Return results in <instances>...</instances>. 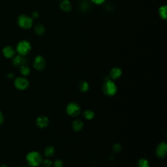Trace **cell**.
Returning a JSON list of instances; mask_svg holds the SVG:
<instances>
[{"label":"cell","instance_id":"obj_1","mask_svg":"<svg viewBox=\"0 0 167 167\" xmlns=\"http://www.w3.org/2000/svg\"><path fill=\"white\" fill-rule=\"evenodd\" d=\"M26 159L28 166L31 167L40 166L41 165H42L44 159L41 153L37 151L29 152L26 155Z\"/></svg>","mask_w":167,"mask_h":167},{"label":"cell","instance_id":"obj_2","mask_svg":"<svg viewBox=\"0 0 167 167\" xmlns=\"http://www.w3.org/2000/svg\"><path fill=\"white\" fill-rule=\"evenodd\" d=\"M102 91L105 95L113 97L116 95L118 92V86L109 77L104 81L102 87Z\"/></svg>","mask_w":167,"mask_h":167},{"label":"cell","instance_id":"obj_3","mask_svg":"<svg viewBox=\"0 0 167 167\" xmlns=\"http://www.w3.org/2000/svg\"><path fill=\"white\" fill-rule=\"evenodd\" d=\"M67 114L72 118H77L81 114V107L75 102L69 103L66 106Z\"/></svg>","mask_w":167,"mask_h":167},{"label":"cell","instance_id":"obj_4","mask_svg":"<svg viewBox=\"0 0 167 167\" xmlns=\"http://www.w3.org/2000/svg\"><path fill=\"white\" fill-rule=\"evenodd\" d=\"M31 49V46L30 43L27 41H22L18 43L17 45V52H18L19 55L26 56L30 52Z\"/></svg>","mask_w":167,"mask_h":167},{"label":"cell","instance_id":"obj_5","mask_svg":"<svg viewBox=\"0 0 167 167\" xmlns=\"http://www.w3.org/2000/svg\"><path fill=\"white\" fill-rule=\"evenodd\" d=\"M18 22L21 28L24 29H29L33 25V20L28 16L21 15L18 18Z\"/></svg>","mask_w":167,"mask_h":167},{"label":"cell","instance_id":"obj_6","mask_svg":"<svg viewBox=\"0 0 167 167\" xmlns=\"http://www.w3.org/2000/svg\"><path fill=\"white\" fill-rule=\"evenodd\" d=\"M46 60L42 56H37L35 57L33 62V67L37 71H43L46 67Z\"/></svg>","mask_w":167,"mask_h":167},{"label":"cell","instance_id":"obj_7","mask_svg":"<svg viewBox=\"0 0 167 167\" xmlns=\"http://www.w3.org/2000/svg\"><path fill=\"white\" fill-rule=\"evenodd\" d=\"M30 83L28 80L24 77H18L15 81L16 88L19 90H25L29 87Z\"/></svg>","mask_w":167,"mask_h":167},{"label":"cell","instance_id":"obj_8","mask_svg":"<svg viewBox=\"0 0 167 167\" xmlns=\"http://www.w3.org/2000/svg\"><path fill=\"white\" fill-rule=\"evenodd\" d=\"M167 144L165 142H160L157 146L155 150V154L159 159H164L166 155Z\"/></svg>","mask_w":167,"mask_h":167},{"label":"cell","instance_id":"obj_9","mask_svg":"<svg viewBox=\"0 0 167 167\" xmlns=\"http://www.w3.org/2000/svg\"><path fill=\"white\" fill-rule=\"evenodd\" d=\"M49 123V119L46 116H40L36 119V125L40 129H44L47 128Z\"/></svg>","mask_w":167,"mask_h":167},{"label":"cell","instance_id":"obj_10","mask_svg":"<svg viewBox=\"0 0 167 167\" xmlns=\"http://www.w3.org/2000/svg\"><path fill=\"white\" fill-rule=\"evenodd\" d=\"M122 75V70L118 67L112 68L110 71L109 78L111 80H117Z\"/></svg>","mask_w":167,"mask_h":167},{"label":"cell","instance_id":"obj_11","mask_svg":"<svg viewBox=\"0 0 167 167\" xmlns=\"http://www.w3.org/2000/svg\"><path fill=\"white\" fill-rule=\"evenodd\" d=\"M72 129L76 132L81 131L84 128V122L80 119H76L72 122Z\"/></svg>","mask_w":167,"mask_h":167},{"label":"cell","instance_id":"obj_12","mask_svg":"<svg viewBox=\"0 0 167 167\" xmlns=\"http://www.w3.org/2000/svg\"><path fill=\"white\" fill-rule=\"evenodd\" d=\"M12 62H13V64L16 67H22L26 65V59L25 58H24L23 56L18 55L16 56H15L14 58H13Z\"/></svg>","mask_w":167,"mask_h":167},{"label":"cell","instance_id":"obj_13","mask_svg":"<svg viewBox=\"0 0 167 167\" xmlns=\"http://www.w3.org/2000/svg\"><path fill=\"white\" fill-rule=\"evenodd\" d=\"M59 6L61 9L65 12H69L72 9V5L69 0H63Z\"/></svg>","mask_w":167,"mask_h":167},{"label":"cell","instance_id":"obj_14","mask_svg":"<svg viewBox=\"0 0 167 167\" xmlns=\"http://www.w3.org/2000/svg\"><path fill=\"white\" fill-rule=\"evenodd\" d=\"M3 53L6 58H11L14 57L15 54V50L12 47H11V46H6L5 48H4L3 50Z\"/></svg>","mask_w":167,"mask_h":167},{"label":"cell","instance_id":"obj_15","mask_svg":"<svg viewBox=\"0 0 167 167\" xmlns=\"http://www.w3.org/2000/svg\"><path fill=\"white\" fill-rule=\"evenodd\" d=\"M78 88L82 93L88 92L90 90V84L87 81H82L78 84Z\"/></svg>","mask_w":167,"mask_h":167},{"label":"cell","instance_id":"obj_16","mask_svg":"<svg viewBox=\"0 0 167 167\" xmlns=\"http://www.w3.org/2000/svg\"><path fill=\"white\" fill-rule=\"evenodd\" d=\"M54 153H55V148L54 146H49L44 149V157H51L54 155Z\"/></svg>","mask_w":167,"mask_h":167},{"label":"cell","instance_id":"obj_17","mask_svg":"<svg viewBox=\"0 0 167 167\" xmlns=\"http://www.w3.org/2000/svg\"><path fill=\"white\" fill-rule=\"evenodd\" d=\"M95 116V112L91 110L90 109L86 110L83 112V117L86 120H91L93 119H94Z\"/></svg>","mask_w":167,"mask_h":167},{"label":"cell","instance_id":"obj_18","mask_svg":"<svg viewBox=\"0 0 167 167\" xmlns=\"http://www.w3.org/2000/svg\"><path fill=\"white\" fill-rule=\"evenodd\" d=\"M138 167H150V162L146 158H141L138 160L137 163Z\"/></svg>","mask_w":167,"mask_h":167},{"label":"cell","instance_id":"obj_19","mask_svg":"<svg viewBox=\"0 0 167 167\" xmlns=\"http://www.w3.org/2000/svg\"><path fill=\"white\" fill-rule=\"evenodd\" d=\"M35 31L38 35H43L45 32V28L43 25L41 24H38L35 26Z\"/></svg>","mask_w":167,"mask_h":167},{"label":"cell","instance_id":"obj_20","mask_svg":"<svg viewBox=\"0 0 167 167\" xmlns=\"http://www.w3.org/2000/svg\"><path fill=\"white\" fill-rule=\"evenodd\" d=\"M166 10H167V7L166 5L161 6L159 9V14L160 15V17L163 20L166 19Z\"/></svg>","mask_w":167,"mask_h":167},{"label":"cell","instance_id":"obj_21","mask_svg":"<svg viewBox=\"0 0 167 167\" xmlns=\"http://www.w3.org/2000/svg\"><path fill=\"white\" fill-rule=\"evenodd\" d=\"M21 74L23 76L27 77V76H28L30 75V68L28 67V66H26L25 65H23V66L21 67Z\"/></svg>","mask_w":167,"mask_h":167},{"label":"cell","instance_id":"obj_22","mask_svg":"<svg viewBox=\"0 0 167 167\" xmlns=\"http://www.w3.org/2000/svg\"><path fill=\"white\" fill-rule=\"evenodd\" d=\"M112 150L114 153H118L122 150V146L119 143H116L113 145Z\"/></svg>","mask_w":167,"mask_h":167},{"label":"cell","instance_id":"obj_23","mask_svg":"<svg viewBox=\"0 0 167 167\" xmlns=\"http://www.w3.org/2000/svg\"><path fill=\"white\" fill-rule=\"evenodd\" d=\"M52 165L54 167H63V162L61 159H56Z\"/></svg>","mask_w":167,"mask_h":167},{"label":"cell","instance_id":"obj_24","mask_svg":"<svg viewBox=\"0 0 167 167\" xmlns=\"http://www.w3.org/2000/svg\"><path fill=\"white\" fill-rule=\"evenodd\" d=\"M42 164H43V166H44L50 167L52 165L53 162L51 161L50 159H43V161Z\"/></svg>","mask_w":167,"mask_h":167},{"label":"cell","instance_id":"obj_25","mask_svg":"<svg viewBox=\"0 0 167 167\" xmlns=\"http://www.w3.org/2000/svg\"><path fill=\"white\" fill-rule=\"evenodd\" d=\"M91 1L97 5H101L103 4L106 0H91Z\"/></svg>","mask_w":167,"mask_h":167},{"label":"cell","instance_id":"obj_26","mask_svg":"<svg viewBox=\"0 0 167 167\" xmlns=\"http://www.w3.org/2000/svg\"><path fill=\"white\" fill-rule=\"evenodd\" d=\"M3 120H4V117H3V114L0 112V125H2L3 123Z\"/></svg>","mask_w":167,"mask_h":167},{"label":"cell","instance_id":"obj_27","mask_svg":"<svg viewBox=\"0 0 167 167\" xmlns=\"http://www.w3.org/2000/svg\"><path fill=\"white\" fill-rule=\"evenodd\" d=\"M33 18H38L39 17V14L37 12H35L33 13Z\"/></svg>","mask_w":167,"mask_h":167},{"label":"cell","instance_id":"obj_28","mask_svg":"<svg viewBox=\"0 0 167 167\" xmlns=\"http://www.w3.org/2000/svg\"><path fill=\"white\" fill-rule=\"evenodd\" d=\"M13 77H14V75H12V74H9L8 76L9 78H12Z\"/></svg>","mask_w":167,"mask_h":167},{"label":"cell","instance_id":"obj_29","mask_svg":"<svg viewBox=\"0 0 167 167\" xmlns=\"http://www.w3.org/2000/svg\"><path fill=\"white\" fill-rule=\"evenodd\" d=\"M0 167H7L6 165H2V166H0Z\"/></svg>","mask_w":167,"mask_h":167},{"label":"cell","instance_id":"obj_30","mask_svg":"<svg viewBox=\"0 0 167 167\" xmlns=\"http://www.w3.org/2000/svg\"><path fill=\"white\" fill-rule=\"evenodd\" d=\"M41 167H46V166H41Z\"/></svg>","mask_w":167,"mask_h":167},{"label":"cell","instance_id":"obj_31","mask_svg":"<svg viewBox=\"0 0 167 167\" xmlns=\"http://www.w3.org/2000/svg\"><path fill=\"white\" fill-rule=\"evenodd\" d=\"M24 167H31V166H24Z\"/></svg>","mask_w":167,"mask_h":167}]
</instances>
